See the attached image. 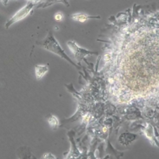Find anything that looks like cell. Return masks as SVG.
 Returning a JSON list of instances; mask_svg holds the SVG:
<instances>
[{"label": "cell", "instance_id": "obj_1", "mask_svg": "<svg viewBox=\"0 0 159 159\" xmlns=\"http://www.w3.org/2000/svg\"><path fill=\"white\" fill-rule=\"evenodd\" d=\"M100 37L111 99L159 113V9L134 4L110 17Z\"/></svg>", "mask_w": 159, "mask_h": 159}, {"label": "cell", "instance_id": "obj_2", "mask_svg": "<svg viewBox=\"0 0 159 159\" xmlns=\"http://www.w3.org/2000/svg\"><path fill=\"white\" fill-rule=\"evenodd\" d=\"M37 44L39 45V46H41V47L44 48L46 51H49V52H52V53H54V54H57V56H59L60 57H62V58H64L65 60L67 61V62L70 63V65H73L74 67H76V68H78V69L79 68L78 65H76L73 61L71 60L69 57L66 55V53L65 52V51L62 49L61 45L59 44V42H58L56 39V38L53 36V34H52V32L51 30L48 32V34L46 35V37H45L43 40L38 41V42H37Z\"/></svg>", "mask_w": 159, "mask_h": 159}, {"label": "cell", "instance_id": "obj_3", "mask_svg": "<svg viewBox=\"0 0 159 159\" xmlns=\"http://www.w3.org/2000/svg\"><path fill=\"white\" fill-rule=\"evenodd\" d=\"M67 46L69 47L70 51L72 52L74 57L77 58V60L80 63L82 60L86 61L85 57L92 56V55H98V53L96 52H91L90 50H86L84 48H81L78 43L74 41H68Z\"/></svg>", "mask_w": 159, "mask_h": 159}, {"label": "cell", "instance_id": "obj_4", "mask_svg": "<svg viewBox=\"0 0 159 159\" xmlns=\"http://www.w3.org/2000/svg\"><path fill=\"white\" fill-rule=\"evenodd\" d=\"M36 6H37V4H35V3H33V2H29L23 8L20 9L17 12H16V14H14V16L11 18L9 19L7 23L5 24V28L8 29L9 27H11L13 24H15V23H17L18 21H21L24 18H25L31 12V11Z\"/></svg>", "mask_w": 159, "mask_h": 159}, {"label": "cell", "instance_id": "obj_5", "mask_svg": "<svg viewBox=\"0 0 159 159\" xmlns=\"http://www.w3.org/2000/svg\"><path fill=\"white\" fill-rule=\"evenodd\" d=\"M31 1L37 4V7H47L58 2H62L63 4L69 5L68 0H31Z\"/></svg>", "mask_w": 159, "mask_h": 159}, {"label": "cell", "instance_id": "obj_6", "mask_svg": "<svg viewBox=\"0 0 159 159\" xmlns=\"http://www.w3.org/2000/svg\"><path fill=\"white\" fill-rule=\"evenodd\" d=\"M71 18L75 21L84 23V22L88 21L90 19H100L101 17L100 16H90L88 14H84V13H76V14L71 15Z\"/></svg>", "mask_w": 159, "mask_h": 159}, {"label": "cell", "instance_id": "obj_7", "mask_svg": "<svg viewBox=\"0 0 159 159\" xmlns=\"http://www.w3.org/2000/svg\"><path fill=\"white\" fill-rule=\"evenodd\" d=\"M49 71V65H37L35 66V76L39 80L43 78Z\"/></svg>", "mask_w": 159, "mask_h": 159}, {"label": "cell", "instance_id": "obj_8", "mask_svg": "<svg viewBox=\"0 0 159 159\" xmlns=\"http://www.w3.org/2000/svg\"><path fill=\"white\" fill-rule=\"evenodd\" d=\"M138 136L132 133H125L122 134L121 137L119 138V142L121 144H125V145H128L129 143L134 141L135 139H137Z\"/></svg>", "mask_w": 159, "mask_h": 159}, {"label": "cell", "instance_id": "obj_9", "mask_svg": "<svg viewBox=\"0 0 159 159\" xmlns=\"http://www.w3.org/2000/svg\"><path fill=\"white\" fill-rule=\"evenodd\" d=\"M47 122L49 125L53 128V129H57V128H58V126H59V120H58V118L56 116H54V115H52V114H50L49 116H47Z\"/></svg>", "mask_w": 159, "mask_h": 159}, {"label": "cell", "instance_id": "obj_10", "mask_svg": "<svg viewBox=\"0 0 159 159\" xmlns=\"http://www.w3.org/2000/svg\"><path fill=\"white\" fill-rule=\"evenodd\" d=\"M55 19H56L57 21H61L63 19V14L60 12L57 13L56 15H55Z\"/></svg>", "mask_w": 159, "mask_h": 159}, {"label": "cell", "instance_id": "obj_11", "mask_svg": "<svg viewBox=\"0 0 159 159\" xmlns=\"http://www.w3.org/2000/svg\"><path fill=\"white\" fill-rule=\"evenodd\" d=\"M43 158H56V157L54 155H52L51 153H47L46 155L43 156Z\"/></svg>", "mask_w": 159, "mask_h": 159}, {"label": "cell", "instance_id": "obj_12", "mask_svg": "<svg viewBox=\"0 0 159 159\" xmlns=\"http://www.w3.org/2000/svg\"><path fill=\"white\" fill-rule=\"evenodd\" d=\"M158 142H159V141H158Z\"/></svg>", "mask_w": 159, "mask_h": 159}]
</instances>
